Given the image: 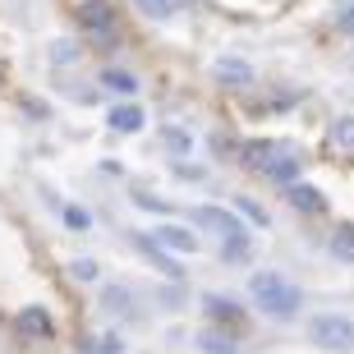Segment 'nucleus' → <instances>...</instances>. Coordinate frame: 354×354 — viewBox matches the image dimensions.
Masks as SVG:
<instances>
[{"instance_id":"obj_1","label":"nucleus","mask_w":354,"mask_h":354,"mask_svg":"<svg viewBox=\"0 0 354 354\" xmlns=\"http://www.w3.org/2000/svg\"><path fill=\"white\" fill-rule=\"evenodd\" d=\"M249 295L263 304L272 317H295V313H299V304H304L299 290L290 286L286 276H276V272H258V276H249Z\"/></svg>"},{"instance_id":"obj_2","label":"nucleus","mask_w":354,"mask_h":354,"mask_svg":"<svg viewBox=\"0 0 354 354\" xmlns=\"http://www.w3.org/2000/svg\"><path fill=\"white\" fill-rule=\"evenodd\" d=\"M308 336H313L317 350H331V354H350L354 350V322L341 313H317L308 322Z\"/></svg>"},{"instance_id":"obj_3","label":"nucleus","mask_w":354,"mask_h":354,"mask_svg":"<svg viewBox=\"0 0 354 354\" xmlns=\"http://www.w3.org/2000/svg\"><path fill=\"white\" fill-rule=\"evenodd\" d=\"M299 171H304V147L299 143H276L272 157H267V166H263L267 180H281V184H290Z\"/></svg>"},{"instance_id":"obj_4","label":"nucleus","mask_w":354,"mask_h":354,"mask_svg":"<svg viewBox=\"0 0 354 354\" xmlns=\"http://www.w3.org/2000/svg\"><path fill=\"white\" fill-rule=\"evenodd\" d=\"M79 19H83V28H88L92 37H111V28H115V10L106 5V0H83L79 5Z\"/></svg>"},{"instance_id":"obj_5","label":"nucleus","mask_w":354,"mask_h":354,"mask_svg":"<svg viewBox=\"0 0 354 354\" xmlns=\"http://www.w3.org/2000/svg\"><path fill=\"white\" fill-rule=\"evenodd\" d=\"M194 221L203 225V230H216L221 239H230V235H244V225H239V221H235V216H230L225 207H198V212H194Z\"/></svg>"},{"instance_id":"obj_6","label":"nucleus","mask_w":354,"mask_h":354,"mask_svg":"<svg viewBox=\"0 0 354 354\" xmlns=\"http://www.w3.org/2000/svg\"><path fill=\"white\" fill-rule=\"evenodd\" d=\"M133 249L143 253L147 263H157L161 272L171 276V281H180V276H184V272H180V263H171V258H166V244H161L157 235H133Z\"/></svg>"},{"instance_id":"obj_7","label":"nucleus","mask_w":354,"mask_h":354,"mask_svg":"<svg viewBox=\"0 0 354 354\" xmlns=\"http://www.w3.org/2000/svg\"><path fill=\"white\" fill-rule=\"evenodd\" d=\"M102 304L111 308V313L129 317V322H133V317H143V313H138V299H133V290H124V286H106V290H102Z\"/></svg>"},{"instance_id":"obj_8","label":"nucleus","mask_w":354,"mask_h":354,"mask_svg":"<svg viewBox=\"0 0 354 354\" xmlns=\"http://www.w3.org/2000/svg\"><path fill=\"white\" fill-rule=\"evenodd\" d=\"M157 239L166 244V249H175V253H194L198 249L194 230H184V225H157Z\"/></svg>"},{"instance_id":"obj_9","label":"nucleus","mask_w":354,"mask_h":354,"mask_svg":"<svg viewBox=\"0 0 354 354\" xmlns=\"http://www.w3.org/2000/svg\"><path fill=\"white\" fill-rule=\"evenodd\" d=\"M212 74L221 83H253V69L244 65V60H230V55H221V60L212 65Z\"/></svg>"},{"instance_id":"obj_10","label":"nucleus","mask_w":354,"mask_h":354,"mask_svg":"<svg viewBox=\"0 0 354 354\" xmlns=\"http://www.w3.org/2000/svg\"><path fill=\"white\" fill-rule=\"evenodd\" d=\"M194 341H198V350H203V354H235V341H230L225 331H216V327H203Z\"/></svg>"},{"instance_id":"obj_11","label":"nucleus","mask_w":354,"mask_h":354,"mask_svg":"<svg viewBox=\"0 0 354 354\" xmlns=\"http://www.w3.org/2000/svg\"><path fill=\"white\" fill-rule=\"evenodd\" d=\"M290 207H299V212H322L327 203H322V194H317L313 184H290Z\"/></svg>"},{"instance_id":"obj_12","label":"nucleus","mask_w":354,"mask_h":354,"mask_svg":"<svg viewBox=\"0 0 354 354\" xmlns=\"http://www.w3.org/2000/svg\"><path fill=\"white\" fill-rule=\"evenodd\" d=\"M19 331H24V336H51L46 308H24V313H19Z\"/></svg>"},{"instance_id":"obj_13","label":"nucleus","mask_w":354,"mask_h":354,"mask_svg":"<svg viewBox=\"0 0 354 354\" xmlns=\"http://www.w3.org/2000/svg\"><path fill=\"white\" fill-rule=\"evenodd\" d=\"M203 308H207L212 317H216V322H239V304L235 299H225V295H207V299H203Z\"/></svg>"},{"instance_id":"obj_14","label":"nucleus","mask_w":354,"mask_h":354,"mask_svg":"<svg viewBox=\"0 0 354 354\" xmlns=\"http://www.w3.org/2000/svg\"><path fill=\"white\" fill-rule=\"evenodd\" d=\"M111 129H120V133H133V129H143V111H138V106H115V111H111Z\"/></svg>"},{"instance_id":"obj_15","label":"nucleus","mask_w":354,"mask_h":354,"mask_svg":"<svg viewBox=\"0 0 354 354\" xmlns=\"http://www.w3.org/2000/svg\"><path fill=\"white\" fill-rule=\"evenodd\" d=\"M79 350H83V354H120V336H115V331H102V336H83Z\"/></svg>"},{"instance_id":"obj_16","label":"nucleus","mask_w":354,"mask_h":354,"mask_svg":"<svg viewBox=\"0 0 354 354\" xmlns=\"http://www.w3.org/2000/svg\"><path fill=\"white\" fill-rule=\"evenodd\" d=\"M272 147H276V143H263V138H258V143H244V152H239V161H244L249 171H258V175H263L267 157H272Z\"/></svg>"},{"instance_id":"obj_17","label":"nucleus","mask_w":354,"mask_h":354,"mask_svg":"<svg viewBox=\"0 0 354 354\" xmlns=\"http://www.w3.org/2000/svg\"><path fill=\"white\" fill-rule=\"evenodd\" d=\"M331 253L345 258V263H354V221L336 225V235H331Z\"/></svg>"},{"instance_id":"obj_18","label":"nucleus","mask_w":354,"mask_h":354,"mask_svg":"<svg viewBox=\"0 0 354 354\" xmlns=\"http://www.w3.org/2000/svg\"><path fill=\"white\" fill-rule=\"evenodd\" d=\"M133 5H138L143 19H175V10H180L175 0H133Z\"/></svg>"},{"instance_id":"obj_19","label":"nucleus","mask_w":354,"mask_h":354,"mask_svg":"<svg viewBox=\"0 0 354 354\" xmlns=\"http://www.w3.org/2000/svg\"><path fill=\"white\" fill-rule=\"evenodd\" d=\"M221 258H225V263H244V258H249V230L225 239V244H221Z\"/></svg>"},{"instance_id":"obj_20","label":"nucleus","mask_w":354,"mask_h":354,"mask_svg":"<svg viewBox=\"0 0 354 354\" xmlns=\"http://www.w3.org/2000/svg\"><path fill=\"white\" fill-rule=\"evenodd\" d=\"M331 143L345 147V152H354V115H341L336 124H331Z\"/></svg>"},{"instance_id":"obj_21","label":"nucleus","mask_w":354,"mask_h":354,"mask_svg":"<svg viewBox=\"0 0 354 354\" xmlns=\"http://www.w3.org/2000/svg\"><path fill=\"white\" fill-rule=\"evenodd\" d=\"M102 83H106V88H115V92H138V79H133V74H124V69H106Z\"/></svg>"},{"instance_id":"obj_22","label":"nucleus","mask_w":354,"mask_h":354,"mask_svg":"<svg viewBox=\"0 0 354 354\" xmlns=\"http://www.w3.org/2000/svg\"><path fill=\"white\" fill-rule=\"evenodd\" d=\"M161 143L171 147V152H189V147H194V133H184V129H161Z\"/></svg>"},{"instance_id":"obj_23","label":"nucleus","mask_w":354,"mask_h":354,"mask_svg":"<svg viewBox=\"0 0 354 354\" xmlns=\"http://www.w3.org/2000/svg\"><path fill=\"white\" fill-rule=\"evenodd\" d=\"M74 55H79V46H74V41H69V37L51 41V60H55V65H69V60H74Z\"/></svg>"},{"instance_id":"obj_24","label":"nucleus","mask_w":354,"mask_h":354,"mask_svg":"<svg viewBox=\"0 0 354 354\" xmlns=\"http://www.w3.org/2000/svg\"><path fill=\"white\" fill-rule=\"evenodd\" d=\"M235 207H239V212H244V216H249V221H253V225H267V212H263V207H258V203H253V198H235Z\"/></svg>"},{"instance_id":"obj_25","label":"nucleus","mask_w":354,"mask_h":354,"mask_svg":"<svg viewBox=\"0 0 354 354\" xmlns=\"http://www.w3.org/2000/svg\"><path fill=\"white\" fill-rule=\"evenodd\" d=\"M65 225H69V230H88L92 216H88L83 207H65Z\"/></svg>"},{"instance_id":"obj_26","label":"nucleus","mask_w":354,"mask_h":354,"mask_svg":"<svg viewBox=\"0 0 354 354\" xmlns=\"http://www.w3.org/2000/svg\"><path fill=\"white\" fill-rule=\"evenodd\" d=\"M69 276H79V281H92V276H97V263H92V258H79V263L69 267Z\"/></svg>"},{"instance_id":"obj_27","label":"nucleus","mask_w":354,"mask_h":354,"mask_svg":"<svg viewBox=\"0 0 354 354\" xmlns=\"http://www.w3.org/2000/svg\"><path fill=\"white\" fill-rule=\"evenodd\" d=\"M341 28H345V32H354V5H350V0L341 5Z\"/></svg>"}]
</instances>
